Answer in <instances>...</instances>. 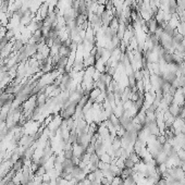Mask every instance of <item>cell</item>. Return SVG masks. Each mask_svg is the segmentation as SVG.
<instances>
[{
    "label": "cell",
    "instance_id": "cell-1",
    "mask_svg": "<svg viewBox=\"0 0 185 185\" xmlns=\"http://www.w3.org/2000/svg\"><path fill=\"white\" fill-rule=\"evenodd\" d=\"M94 148H95V152H96L99 157L107 151V147H106V145H104V141H102L101 138H99L98 141L94 144Z\"/></svg>",
    "mask_w": 185,
    "mask_h": 185
},
{
    "label": "cell",
    "instance_id": "cell-2",
    "mask_svg": "<svg viewBox=\"0 0 185 185\" xmlns=\"http://www.w3.org/2000/svg\"><path fill=\"white\" fill-rule=\"evenodd\" d=\"M154 159L157 164H160V163H166V162L168 161V159H169V157H168L167 154L161 149V150L154 157Z\"/></svg>",
    "mask_w": 185,
    "mask_h": 185
},
{
    "label": "cell",
    "instance_id": "cell-3",
    "mask_svg": "<svg viewBox=\"0 0 185 185\" xmlns=\"http://www.w3.org/2000/svg\"><path fill=\"white\" fill-rule=\"evenodd\" d=\"M24 168V162H23V159L22 158H20V159H18L16 161L13 162L12 167H11V170H13L14 172H20L22 169Z\"/></svg>",
    "mask_w": 185,
    "mask_h": 185
},
{
    "label": "cell",
    "instance_id": "cell-4",
    "mask_svg": "<svg viewBox=\"0 0 185 185\" xmlns=\"http://www.w3.org/2000/svg\"><path fill=\"white\" fill-rule=\"evenodd\" d=\"M74 157V152H73V147L70 149H65L64 151H63V158L64 159H73Z\"/></svg>",
    "mask_w": 185,
    "mask_h": 185
},
{
    "label": "cell",
    "instance_id": "cell-5",
    "mask_svg": "<svg viewBox=\"0 0 185 185\" xmlns=\"http://www.w3.org/2000/svg\"><path fill=\"white\" fill-rule=\"evenodd\" d=\"M100 161L101 162H104V163H111L112 161V157L110 156L108 152H104L100 156Z\"/></svg>",
    "mask_w": 185,
    "mask_h": 185
},
{
    "label": "cell",
    "instance_id": "cell-6",
    "mask_svg": "<svg viewBox=\"0 0 185 185\" xmlns=\"http://www.w3.org/2000/svg\"><path fill=\"white\" fill-rule=\"evenodd\" d=\"M123 182H124V185H137V183H136L133 175H132V176L125 177L124 180H123Z\"/></svg>",
    "mask_w": 185,
    "mask_h": 185
},
{
    "label": "cell",
    "instance_id": "cell-7",
    "mask_svg": "<svg viewBox=\"0 0 185 185\" xmlns=\"http://www.w3.org/2000/svg\"><path fill=\"white\" fill-rule=\"evenodd\" d=\"M135 167V162H133V160L130 159V158H126L124 160V168H128V169H134Z\"/></svg>",
    "mask_w": 185,
    "mask_h": 185
},
{
    "label": "cell",
    "instance_id": "cell-8",
    "mask_svg": "<svg viewBox=\"0 0 185 185\" xmlns=\"http://www.w3.org/2000/svg\"><path fill=\"white\" fill-rule=\"evenodd\" d=\"M111 185H124L123 179L121 176L113 177V179H112V181H111Z\"/></svg>",
    "mask_w": 185,
    "mask_h": 185
},
{
    "label": "cell",
    "instance_id": "cell-9",
    "mask_svg": "<svg viewBox=\"0 0 185 185\" xmlns=\"http://www.w3.org/2000/svg\"><path fill=\"white\" fill-rule=\"evenodd\" d=\"M177 157H179V159L181 160V161L184 162L185 161V149H179L177 150Z\"/></svg>",
    "mask_w": 185,
    "mask_h": 185
},
{
    "label": "cell",
    "instance_id": "cell-10",
    "mask_svg": "<svg viewBox=\"0 0 185 185\" xmlns=\"http://www.w3.org/2000/svg\"><path fill=\"white\" fill-rule=\"evenodd\" d=\"M89 185H101V184H100V182H98V181H95V182L89 183Z\"/></svg>",
    "mask_w": 185,
    "mask_h": 185
},
{
    "label": "cell",
    "instance_id": "cell-11",
    "mask_svg": "<svg viewBox=\"0 0 185 185\" xmlns=\"http://www.w3.org/2000/svg\"><path fill=\"white\" fill-rule=\"evenodd\" d=\"M183 106H184V107H185V99H184V104H183Z\"/></svg>",
    "mask_w": 185,
    "mask_h": 185
}]
</instances>
